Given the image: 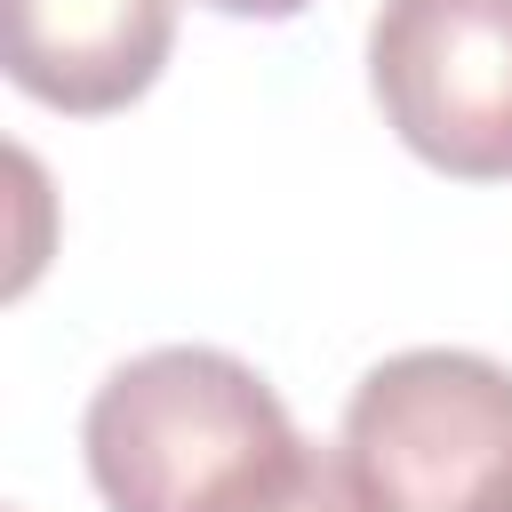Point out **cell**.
<instances>
[{"instance_id":"5b68a950","label":"cell","mask_w":512,"mask_h":512,"mask_svg":"<svg viewBox=\"0 0 512 512\" xmlns=\"http://www.w3.org/2000/svg\"><path fill=\"white\" fill-rule=\"evenodd\" d=\"M272 512H400L376 480H368V464L336 440V448H304V464H296V480L280 488V504Z\"/></svg>"},{"instance_id":"3957f363","label":"cell","mask_w":512,"mask_h":512,"mask_svg":"<svg viewBox=\"0 0 512 512\" xmlns=\"http://www.w3.org/2000/svg\"><path fill=\"white\" fill-rule=\"evenodd\" d=\"M368 88L424 168L456 184L512 176V0H384Z\"/></svg>"},{"instance_id":"6da1fadb","label":"cell","mask_w":512,"mask_h":512,"mask_svg":"<svg viewBox=\"0 0 512 512\" xmlns=\"http://www.w3.org/2000/svg\"><path fill=\"white\" fill-rule=\"evenodd\" d=\"M80 448L104 512H272L312 440L240 352L152 344L96 384Z\"/></svg>"},{"instance_id":"7a4b0ae2","label":"cell","mask_w":512,"mask_h":512,"mask_svg":"<svg viewBox=\"0 0 512 512\" xmlns=\"http://www.w3.org/2000/svg\"><path fill=\"white\" fill-rule=\"evenodd\" d=\"M344 448L400 512H496L512 496V368L464 344L392 352L352 384Z\"/></svg>"},{"instance_id":"8992f818","label":"cell","mask_w":512,"mask_h":512,"mask_svg":"<svg viewBox=\"0 0 512 512\" xmlns=\"http://www.w3.org/2000/svg\"><path fill=\"white\" fill-rule=\"evenodd\" d=\"M200 8H216V16H240V24H288V16H304L312 0H200Z\"/></svg>"},{"instance_id":"52a82bcc","label":"cell","mask_w":512,"mask_h":512,"mask_svg":"<svg viewBox=\"0 0 512 512\" xmlns=\"http://www.w3.org/2000/svg\"><path fill=\"white\" fill-rule=\"evenodd\" d=\"M496 512H512V496H504V504H496Z\"/></svg>"},{"instance_id":"277c9868","label":"cell","mask_w":512,"mask_h":512,"mask_svg":"<svg viewBox=\"0 0 512 512\" xmlns=\"http://www.w3.org/2000/svg\"><path fill=\"white\" fill-rule=\"evenodd\" d=\"M176 48V0H0L8 80L72 120L128 112Z\"/></svg>"}]
</instances>
